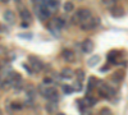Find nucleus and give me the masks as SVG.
Wrapping results in <instances>:
<instances>
[{
    "instance_id": "f257e3e1",
    "label": "nucleus",
    "mask_w": 128,
    "mask_h": 115,
    "mask_svg": "<svg viewBox=\"0 0 128 115\" xmlns=\"http://www.w3.org/2000/svg\"><path fill=\"white\" fill-rule=\"evenodd\" d=\"M99 23H100V19H99V18H94V17H91L90 19H87V20H84V22H82L80 26H81L82 29L88 31V29H94L95 27H98Z\"/></svg>"
},
{
    "instance_id": "5701e85b",
    "label": "nucleus",
    "mask_w": 128,
    "mask_h": 115,
    "mask_svg": "<svg viewBox=\"0 0 128 115\" xmlns=\"http://www.w3.org/2000/svg\"><path fill=\"white\" fill-rule=\"evenodd\" d=\"M6 53V49L4 47V46H0V55H3V54H5Z\"/></svg>"
},
{
    "instance_id": "7ed1b4c3",
    "label": "nucleus",
    "mask_w": 128,
    "mask_h": 115,
    "mask_svg": "<svg viewBox=\"0 0 128 115\" xmlns=\"http://www.w3.org/2000/svg\"><path fill=\"white\" fill-rule=\"evenodd\" d=\"M36 9V13H37V17L42 20H46L50 18L51 15V10L49 9L48 5H44V6H40V8H35Z\"/></svg>"
},
{
    "instance_id": "aec40b11",
    "label": "nucleus",
    "mask_w": 128,
    "mask_h": 115,
    "mask_svg": "<svg viewBox=\"0 0 128 115\" xmlns=\"http://www.w3.org/2000/svg\"><path fill=\"white\" fill-rule=\"evenodd\" d=\"M100 114H101V115H109V114H112V111H110L109 109L104 108V109H101V110H100Z\"/></svg>"
},
{
    "instance_id": "f03ea898",
    "label": "nucleus",
    "mask_w": 128,
    "mask_h": 115,
    "mask_svg": "<svg viewBox=\"0 0 128 115\" xmlns=\"http://www.w3.org/2000/svg\"><path fill=\"white\" fill-rule=\"evenodd\" d=\"M92 17V14H91V12L88 9H86V8H81V9H78L77 10V14H76V19L78 20V23L81 24L82 22H84V20H87V19H90Z\"/></svg>"
},
{
    "instance_id": "423d86ee",
    "label": "nucleus",
    "mask_w": 128,
    "mask_h": 115,
    "mask_svg": "<svg viewBox=\"0 0 128 115\" xmlns=\"http://www.w3.org/2000/svg\"><path fill=\"white\" fill-rule=\"evenodd\" d=\"M62 56H63V59L66 60L67 63H73L74 60H76V54H74L72 50H68V49L63 50Z\"/></svg>"
},
{
    "instance_id": "bb28decb",
    "label": "nucleus",
    "mask_w": 128,
    "mask_h": 115,
    "mask_svg": "<svg viewBox=\"0 0 128 115\" xmlns=\"http://www.w3.org/2000/svg\"><path fill=\"white\" fill-rule=\"evenodd\" d=\"M0 114H2V110H0Z\"/></svg>"
},
{
    "instance_id": "f8f14e48",
    "label": "nucleus",
    "mask_w": 128,
    "mask_h": 115,
    "mask_svg": "<svg viewBox=\"0 0 128 115\" xmlns=\"http://www.w3.org/2000/svg\"><path fill=\"white\" fill-rule=\"evenodd\" d=\"M19 15L20 18L23 19V22H32V15H31V12L27 9H22L19 12Z\"/></svg>"
},
{
    "instance_id": "39448f33",
    "label": "nucleus",
    "mask_w": 128,
    "mask_h": 115,
    "mask_svg": "<svg viewBox=\"0 0 128 115\" xmlns=\"http://www.w3.org/2000/svg\"><path fill=\"white\" fill-rule=\"evenodd\" d=\"M48 100L50 101H58L59 100V95H58V91L54 88V87H48L46 92H45V96Z\"/></svg>"
},
{
    "instance_id": "a211bd4d",
    "label": "nucleus",
    "mask_w": 128,
    "mask_h": 115,
    "mask_svg": "<svg viewBox=\"0 0 128 115\" xmlns=\"http://www.w3.org/2000/svg\"><path fill=\"white\" fill-rule=\"evenodd\" d=\"M84 102H86V106H94L95 104H96V99H94V97H87L86 100H84Z\"/></svg>"
},
{
    "instance_id": "20e7f679",
    "label": "nucleus",
    "mask_w": 128,
    "mask_h": 115,
    "mask_svg": "<svg viewBox=\"0 0 128 115\" xmlns=\"http://www.w3.org/2000/svg\"><path fill=\"white\" fill-rule=\"evenodd\" d=\"M28 61H30V65L32 67V69L36 70V72H40L42 70V68H44V64H42V61L35 56H30L28 58Z\"/></svg>"
},
{
    "instance_id": "6ab92c4d",
    "label": "nucleus",
    "mask_w": 128,
    "mask_h": 115,
    "mask_svg": "<svg viewBox=\"0 0 128 115\" xmlns=\"http://www.w3.org/2000/svg\"><path fill=\"white\" fill-rule=\"evenodd\" d=\"M63 91L66 92L67 95H70V93L74 91V88H73V87H70V86H64V87H63Z\"/></svg>"
},
{
    "instance_id": "1a4fd4ad",
    "label": "nucleus",
    "mask_w": 128,
    "mask_h": 115,
    "mask_svg": "<svg viewBox=\"0 0 128 115\" xmlns=\"http://www.w3.org/2000/svg\"><path fill=\"white\" fill-rule=\"evenodd\" d=\"M4 19H5V22L9 23V24H13L14 23V20H16V15L14 13L12 12V10H5L4 12Z\"/></svg>"
},
{
    "instance_id": "0eeeda50",
    "label": "nucleus",
    "mask_w": 128,
    "mask_h": 115,
    "mask_svg": "<svg viewBox=\"0 0 128 115\" xmlns=\"http://www.w3.org/2000/svg\"><path fill=\"white\" fill-rule=\"evenodd\" d=\"M94 47H95V45H94V42L91 40H84L83 42H82V51L84 54H90V53H92L94 51Z\"/></svg>"
},
{
    "instance_id": "4be33fe9",
    "label": "nucleus",
    "mask_w": 128,
    "mask_h": 115,
    "mask_svg": "<svg viewBox=\"0 0 128 115\" xmlns=\"http://www.w3.org/2000/svg\"><path fill=\"white\" fill-rule=\"evenodd\" d=\"M44 83H45L46 86H50V85H52V83H54V81H52L51 78H45V79H44Z\"/></svg>"
},
{
    "instance_id": "2eb2a0df",
    "label": "nucleus",
    "mask_w": 128,
    "mask_h": 115,
    "mask_svg": "<svg viewBox=\"0 0 128 115\" xmlns=\"http://www.w3.org/2000/svg\"><path fill=\"white\" fill-rule=\"evenodd\" d=\"M64 10H66L67 13H70L74 10V4L72 1H67L66 4H64Z\"/></svg>"
},
{
    "instance_id": "4468645a",
    "label": "nucleus",
    "mask_w": 128,
    "mask_h": 115,
    "mask_svg": "<svg viewBox=\"0 0 128 115\" xmlns=\"http://www.w3.org/2000/svg\"><path fill=\"white\" fill-rule=\"evenodd\" d=\"M52 22H54V23H55V26H56V27H59V28H63L64 26H66V20H64L62 17H58L56 19L52 20Z\"/></svg>"
},
{
    "instance_id": "6e6552de",
    "label": "nucleus",
    "mask_w": 128,
    "mask_h": 115,
    "mask_svg": "<svg viewBox=\"0 0 128 115\" xmlns=\"http://www.w3.org/2000/svg\"><path fill=\"white\" fill-rule=\"evenodd\" d=\"M45 110H46L49 114L56 113V110H58V101H50V100H49V102L45 105Z\"/></svg>"
},
{
    "instance_id": "dca6fc26",
    "label": "nucleus",
    "mask_w": 128,
    "mask_h": 115,
    "mask_svg": "<svg viewBox=\"0 0 128 115\" xmlns=\"http://www.w3.org/2000/svg\"><path fill=\"white\" fill-rule=\"evenodd\" d=\"M99 60H100V58L98 56V55H95V56H92L90 60H88V65L90 67H95L96 64L99 63Z\"/></svg>"
},
{
    "instance_id": "9b49d317",
    "label": "nucleus",
    "mask_w": 128,
    "mask_h": 115,
    "mask_svg": "<svg viewBox=\"0 0 128 115\" xmlns=\"http://www.w3.org/2000/svg\"><path fill=\"white\" fill-rule=\"evenodd\" d=\"M35 97H36V90H35L34 87L28 86V87L26 88V100H28V101H34Z\"/></svg>"
},
{
    "instance_id": "ddd939ff",
    "label": "nucleus",
    "mask_w": 128,
    "mask_h": 115,
    "mask_svg": "<svg viewBox=\"0 0 128 115\" xmlns=\"http://www.w3.org/2000/svg\"><path fill=\"white\" fill-rule=\"evenodd\" d=\"M46 1V5L49 6L50 10H56L59 8V1L58 0H45Z\"/></svg>"
},
{
    "instance_id": "f3484780",
    "label": "nucleus",
    "mask_w": 128,
    "mask_h": 115,
    "mask_svg": "<svg viewBox=\"0 0 128 115\" xmlns=\"http://www.w3.org/2000/svg\"><path fill=\"white\" fill-rule=\"evenodd\" d=\"M102 3H104V5H106L108 8H114L115 6V3H116V0H102Z\"/></svg>"
},
{
    "instance_id": "a878e982",
    "label": "nucleus",
    "mask_w": 128,
    "mask_h": 115,
    "mask_svg": "<svg viewBox=\"0 0 128 115\" xmlns=\"http://www.w3.org/2000/svg\"><path fill=\"white\" fill-rule=\"evenodd\" d=\"M0 1L4 3V4H6V3H9V1H10V0H0Z\"/></svg>"
},
{
    "instance_id": "9d476101",
    "label": "nucleus",
    "mask_w": 128,
    "mask_h": 115,
    "mask_svg": "<svg viewBox=\"0 0 128 115\" xmlns=\"http://www.w3.org/2000/svg\"><path fill=\"white\" fill-rule=\"evenodd\" d=\"M73 76H74V72L70 68H63L60 72V77L63 79H70Z\"/></svg>"
},
{
    "instance_id": "b1692460",
    "label": "nucleus",
    "mask_w": 128,
    "mask_h": 115,
    "mask_svg": "<svg viewBox=\"0 0 128 115\" xmlns=\"http://www.w3.org/2000/svg\"><path fill=\"white\" fill-rule=\"evenodd\" d=\"M78 77H80V79L83 78V72L82 70H78Z\"/></svg>"
},
{
    "instance_id": "cd10ccee",
    "label": "nucleus",
    "mask_w": 128,
    "mask_h": 115,
    "mask_svg": "<svg viewBox=\"0 0 128 115\" xmlns=\"http://www.w3.org/2000/svg\"><path fill=\"white\" fill-rule=\"evenodd\" d=\"M0 68H2V64H0Z\"/></svg>"
},
{
    "instance_id": "393cba45",
    "label": "nucleus",
    "mask_w": 128,
    "mask_h": 115,
    "mask_svg": "<svg viewBox=\"0 0 128 115\" xmlns=\"http://www.w3.org/2000/svg\"><path fill=\"white\" fill-rule=\"evenodd\" d=\"M4 31H5V28H4L2 24H0V32H4Z\"/></svg>"
},
{
    "instance_id": "412c9836",
    "label": "nucleus",
    "mask_w": 128,
    "mask_h": 115,
    "mask_svg": "<svg viewBox=\"0 0 128 115\" xmlns=\"http://www.w3.org/2000/svg\"><path fill=\"white\" fill-rule=\"evenodd\" d=\"M73 88H74V90H77V91H81V90H82V85H81V82H76V83H74Z\"/></svg>"
}]
</instances>
